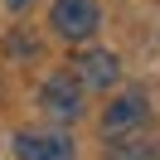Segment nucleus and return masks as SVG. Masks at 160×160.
<instances>
[{
    "label": "nucleus",
    "instance_id": "f257e3e1",
    "mask_svg": "<svg viewBox=\"0 0 160 160\" xmlns=\"http://www.w3.org/2000/svg\"><path fill=\"white\" fill-rule=\"evenodd\" d=\"M49 24H53L58 39L82 44V39H92V34L102 29V5H97V0H53Z\"/></svg>",
    "mask_w": 160,
    "mask_h": 160
},
{
    "label": "nucleus",
    "instance_id": "f03ea898",
    "mask_svg": "<svg viewBox=\"0 0 160 160\" xmlns=\"http://www.w3.org/2000/svg\"><path fill=\"white\" fill-rule=\"evenodd\" d=\"M39 107L49 112L53 121H78V117H82V82L73 78V73H53V78H44Z\"/></svg>",
    "mask_w": 160,
    "mask_h": 160
},
{
    "label": "nucleus",
    "instance_id": "7ed1b4c3",
    "mask_svg": "<svg viewBox=\"0 0 160 160\" xmlns=\"http://www.w3.org/2000/svg\"><path fill=\"white\" fill-rule=\"evenodd\" d=\"M73 78L82 82V92H107V88H117V78H121V63H117V53L112 49H82L78 58H73Z\"/></svg>",
    "mask_w": 160,
    "mask_h": 160
},
{
    "label": "nucleus",
    "instance_id": "20e7f679",
    "mask_svg": "<svg viewBox=\"0 0 160 160\" xmlns=\"http://www.w3.org/2000/svg\"><path fill=\"white\" fill-rule=\"evenodd\" d=\"M20 160H73V136L68 131H20L15 136Z\"/></svg>",
    "mask_w": 160,
    "mask_h": 160
},
{
    "label": "nucleus",
    "instance_id": "39448f33",
    "mask_svg": "<svg viewBox=\"0 0 160 160\" xmlns=\"http://www.w3.org/2000/svg\"><path fill=\"white\" fill-rule=\"evenodd\" d=\"M146 121V97L141 92H121L107 112H102V131L107 136H121V131H136Z\"/></svg>",
    "mask_w": 160,
    "mask_h": 160
},
{
    "label": "nucleus",
    "instance_id": "423d86ee",
    "mask_svg": "<svg viewBox=\"0 0 160 160\" xmlns=\"http://www.w3.org/2000/svg\"><path fill=\"white\" fill-rule=\"evenodd\" d=\"M20 5H29V0H10V10H20Z\"/></svg>",
    "mask_w": 160,
    "mask_h": 160
}]
</instances>
